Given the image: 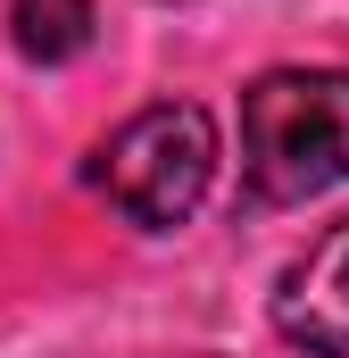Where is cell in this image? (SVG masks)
Here are the masks:
<instances>
[{
    "label": "cell",
    "mask_w": 349,
    "mask_h": 358,
    "mask_svg": "<svg viewBox=\"0 0 349 358\" xmlns=\"http://www.w3.org/2000/svg\"><path fill=\"white\" fill-rule=\"evenodd\" d=\"M349 183V67H266L242 84V192L308 208Z\"/></svg>",
    "instance_id": "1"
},
{
    "label": "cell",
    "mask_w": 349,
    "mask_h": 358,
    "mask_svg": "<svg viewBox=\"0 0 349 358\" xmlns=\"http://www.w3.org/2000/svg\"><path fill=\"white\" fill-rule=\"evenodd\" d=\"M216 167H225L216 117H208L200 100H150V108H133V117L84 159V183L133 225V234H174V225L200 217Z\"/></svg>",
    "instance_id": "2"
},
{
    "label": "cell",
    "mask_w": 349,
    "mask_h": 358,
    "mask_svg": "<svg viewBox=\"0 0 349 358\" xmlns=\"http://www.w3.org/2000/svg\"><path fill=\"white\" fill-rule=\"evenodd\" d=\"M274 342L299 358H349V217L325 225L266 292Z\"/></svg>",
    "instance_id": "3"
},
{
    "label": "cell",
    "mask_w": 349,
    "mask_h": 358,
    "mask_svg": "<svg viewBox=\"0 0 349 358\" xmlns=\"http://www.w3.org/2000/svg\"><path fill=\"white\" fill-rule=\"evenodd\" d=\"M91 34H100V8H91V0H8V42H17V59H34V67L84 59Z\"/></svg>",
    "instance_id": "4"
},
{
    "label": "cell",
    "mask_w": 349,
    "mask_h": 358,
    "mask_svg": "<svg viewBox=\"0 0 349 358\" xmlns=\"http://www.w3.org/2000/svg\"><path fill=\"white\" fill-rule=\"evenodd\" d=\"M158 8H191V0H158Z\"/></svg>",
    "instance_id": "5"
}]
</instances>
